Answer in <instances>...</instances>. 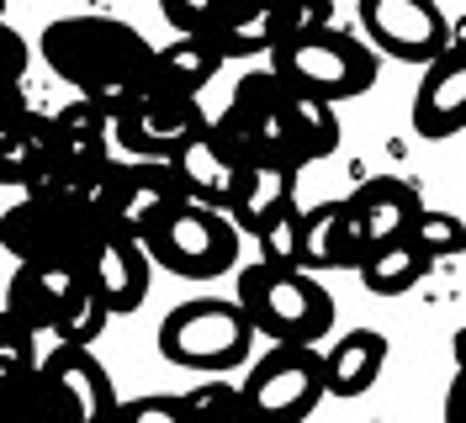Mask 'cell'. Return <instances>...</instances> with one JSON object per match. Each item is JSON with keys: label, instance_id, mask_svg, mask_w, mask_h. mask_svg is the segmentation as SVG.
<instances>
[{"label": "cell", "instance_id": "obj_18", "mask_svg": "<svg viewBox=\"0 0 466 423\" xmlns=\"http://www.w3.org/2000/svg\"><path fill=\"white\" fill-rule=\"evenodd\" d=\"M297 175H302V169L276 165V159H255V165L238 169L233 196H228V206H223V217L238 227V238H244V233H255L265 217H276L281 206L297 201Z\"/></svg>", "mask_w": 466, "mask_h": 423}, {"label": "cell", "instance_id": "obj_20", "mask_svg": "<svg viewBox=\"0 0 466 423\" xmlns=\"http://www.w3.org/2000/svg\"><path fill=\"white\" fill-rule=\"evenodd\" d=\"M276 116H281V127H287V148H291V165L297 169L319 165V159H329V154L339 148V116H334V106L287 90V96L276 101Z\"/></svg>", "mask_w": 466, "mask_h": 423}, {"label": "cell", "instance_id": "obj_1", "mask_svg": "<svg viewBox=\"0 0 466 423\" xmlns=\"http://www.w3.org/2000/svg\"><path fill=\"white\" fill-rule=\"evenodd\" d=\"M148 54L154 48L144 32L116 16H64L43 27V64L75 85L80 101H90L106 122L144 101H170L148 69Z\"/></svg>", "mask_w": 466, "mask_h": 423}, {"label": "cell", "instance_id": "obj_23", "mask_svg": "<svg viewBox=\"0 0 466 423\" xmlns=\"http://www.w3.org/2000/svg\"><path fill=\"white\" fill-rule=\"evenodd\" d=\"M424 270H430V259L413 249L408 238L403 244H381V249H371L355 265V276H360V286L371 297H403V291H413L424 281Z\"/></svg>", "mask_w": 466, "mask_h": 423}, {"label": "cell", "instance_id": "obj_14", "mask_svg": "<svg viewBox=\"0 0 466 423\" xmlns=\"http://www.w3.org/2000/svg\"><path fill=\"white\" fill-rule=\"evenodd\" d=\"M345 212H350V223H355V233H360L366 254H371L381 244H403L408 233H413V223H419V212H424V201H419V191L408 180L377 175V180H360L350 191Z\"/></svg>", "mask_w": 466, "mask_h": 423}, {"label": "cell", "instance_id": "obj_17", "mask_svg": "<svg viewBox=\"0 0 466 423\" xmlns=\"http://www.w3.org/2000/svg\"><path fill=\"white\" fill-rule=\"evenodd\" d=\"M387 366V334L377 328H350L334 344H319L323 397H366L381 381Z\"/></svg>", "mask_w": 466, "mask_h": 423}, {"label": "cell", "instance_id": "obj_6", "mask_svg": "<svg viewBox=\"0 0 466 423\" xmlns=\"http://www.w3.org/2000/svg\"><path fill=\"white\" fill-rule=\"evenodd\" d=\"M238 397H244L249 423H308L313 408L323 402L319 349L270 344L260 360L249 366V376L238 381Z\"/></svg>", "mask_w": 466, "mask_h": 423}, {"label": "cell", "instance_id": "obj_27", "mask_svg": "<svg viewBox=\"0 0 466 423\" xmlns=\"http://www.w3.org/2000/svg\"><path fill=\"white\" fill-rule=\"evenodd\" d=\"M408 244L435 265V259H445V254H461L466 223L456 217V212H430V206H424V212H419V223H413V233H408Z\"/></svg>", "mask_w": 466, "mask_h": 423}, {"label": "cell", "instance_id": "obj_10", "mask_svg": "<svg viewBox=\"0 0 466 423\" xmlns=\"http://www.w3.org/2000/svg\"><path fill=\"white\" fill-rule=\"evenodd\" d=\"M80 276H86V286L101 297V307L116 317V312L144 307L154 265H148V254H144L138 238H127V233H116V227H96L86 238V249H80Z\"/></svg>", "mask_w": 466, "mask_h": 423}, {"label": "cell", "instance_id": "obj_19", "mask_svg": "<svg viewBox=\"0 0 466 423\" xmlns=\"http://www.w3.org/2000/svg\"><path fill=\"white\" fill-rule=\"evenodd\" d=\"M170 169H175V180H180V191H186V201H202V206H212V212L228 206L238 165L228 159V148L212 138V122H207L202 138H191L180 154H175Z\"/></svg>", "mask_w": 466, "mask_h": 423}, {"label": "cell", "instance_id": "obj_5", "mask_svg": "<svg viewBox=\"0 0 466 423\" xmlns=\"http://www.w3.org/2000/svg\"><path fill=\"white\" fill-rule=\"evenodd\" d=\"M138 244H144L148 265L170 270L180 281H218L238 265V249H244L238 227L202 201H175Z\"/></svg>", "mask_w": 466, "mask_h": 423}, {"label": "cell", "instance_id": "obj_30", "mask_svg": "<svg viewBox=\"0 0 466 423\" xmlns=\"http://www.w3.org/2000/svg\"><path fill=\"white\" fill-rule=\"evenodd\" d=\"M27 64H32L27 37L0 16V85H22V80H27Z\"/></svg>", "mask_w": 466, "mask_h": 423}, {"label": "cell", "instance_id": "obj_12", "mask_svg": "<svg viewBox=\"0 0 466 423\" xmlns=\"http://www.w3.org/2000/svg\"><path fill=\"white\" fill-rule=\"evenodd\" d=\"M48 159H54L69 180L86 186L90 175H101L106 165H116V148H112V122L96 112L90 101H69L48 112Z\"/></svg>", "mask_w": 466, "mask_h": 423}, {"label": "cell", "instance_id": "obj_3", "mask_svg": "<svg viewBox=\"0 0 466 423\" xmlns=\"http://www.w3.org/2000/svg\"><path fill=\"white\" fill-rule=\"evenodd\" d=\"M238 312L249 317V328L276 344H302L319 349L334 334V297L323 281L302 270H276V265H244L238 270Z\"/></svg>", "mask_w": 466, "mask_h": 423}, {"label": "cell", "instance_id": "obj_22", "mask_svg": "<svg viewBox=\"0 0 466 423\" xmlns=\"http://www.w3.org/2000/svg\"><path fill=\"white\" fill-rule=\"evenodd\" d=\"M48 154V112H22L0 122V186H27V175Z\"/></svg>", "mask_w": 466, "mask_h": 423}, {"label": "cell", "instance_id": "obj_7", "mask_svg": "<svg viewBox=\"0 0 466 423\" xmlns=\"http://www.w3.org/2000/svg\"><path fill=\"white\" fill-rule=\"evenodd\" d=\"M96 223L80 201H16L0 212V249L16 254V265H80V249L96 233Z\"/></svg>", "mask_w": 466, "mask_h": 423}, {"label": "cell", "instance_id": "obj_2", "mask_svg": "<svg viewBox=\"0 0 466 423\" xmlns=\"http://www.w3.org/2000/svg\"><path fill=\"white\" fill-rule=\"evenodd\" d=\"M265 58H270L265 69L287 85L291 96H308V101H323V106L355 101L377 85V54L360 37L339 32L334 22L276 43Z\"/></svg>", "mask_w": 466, "mask_h": 423}, {"label": "cell", "instance_id": "obj_21", "mask_svg": "<svg viewBox=\"0 0 466 423\" xmlns=\"http://www.w3.org/2000/svg\"><path fill=\"white\" fill-rule=\"evenodd\" d=\"M148 69H154V80H159V90H165L170 101H197L207 85L218 80L223 58L212 54L207 43L175 37V43H165V48H154V54H148Z\"/></svg>", "mask_w": 466, "mask_h": 423}, {"label": "cell", "instance_id": "obj_33", "mask_svg": "<svg viewBox=\"0 0 466 423\" xmlns=\"http://www.w3.org/2000/svg\"><path fill=\"white\" fill-rule=\"evenodd\" d=\"M0 317H5V312H0Z\"/></svg>", "mask_w": 466, "mask_h": 423}, {"label": "cell", "instance_id": "obj_29", "mask_svg": "<svg viewBox=\"0 0 466 423\" xmlns=\"http://www.w3.org/2000/svg\"><path fill=\"white\" fill-rule=\"evenodd\" d=\"M112 423H191L180 397H165V392H148V397H127L116 402V418Z\"/></svg>", "mask_w": 466, "mask_h": 423}, {"label": "cell", "instance_id": "obj_11", "mask_svg": "<svg viewBox=\"0 0 466 423\" xmlns=\"http://www.w3.org/2000/svg\"><path fill=\"white\" fill-rule=\"evenodd\" d=\"M80 265H16V276H11V286H5V317L22 328V334L48 355L54 349V323L58 312H64V302L80 291Z\"/></svg>", "mask_w": 466, "mask_h": 423}, {"label": "cell", "instance_id": "obj_8", "mask_svg": "<svg viewBox=\"0 0 466 423\" xmlns=\"http://www.w3.org/2000/svg\"><path fill=\"white\" fill-rule=\"evenodd\" d=\"M360 27H366L371 54H387L398 64H419V69H430L456 43L445 11L430 5V0H360Z\"/></svg>", "mask_w": 466, "mask_h": 423}, {"label": "cell", "instance_id": "obj_31", "mask_svg": "<svg viewBox=\"0 0 466 423\" xmlns=\"http://www.w3.org/2000/svg\"><path fill=\"white\" fill-rule=\"evenodd\" d=\"M27 112V90L22 85H0V122L5 116H22Z\"/></svg>", "mask_w": 466, "mask_h": 423}, {"label": "cell", "instance_id": "obj_25", "mask_svg": "<svg viewBox=\"0 0 466 423\" xmlns=\"http://www.w3.org/2000/svg\"><path fill=\"white\" fill-rule=\"evenodd\" d=\"M249 238H255V249H260V259H255V265L297 270V249H302V212H297V201H291V206H281L276 217H265Z\"/></svg>", "mask_w": 466, "mask_h": 423}, {"label": "cell", "instance_id": "obj_26", "mask_svg": "<svg viewBox=\"0 0 466 423\" xmlns=\"http://www.w3.org/2000/svg\"><path fill=\"white\" fill-rule=\"evenodd\" d=\"M186 418L191 423H223V418H249L244 413V397H238V381H197L191 392H175Z\"/></svg>", "mask_w": 466, "mask_h": 423}, {"label": "cell", "instance_id": "obj_24", "mask_svg": "<svg viewBox=\"0 0 466 423\" xmlns=\"http://www.w3.org/2000/svg\"><path fill=\"white\" fill-rule=\"evenodd\" d=\"M106 323H112V312L101 307V297L80 281V291L64 302V312H58V323H54V349H90Z\"/></svg>", "mask_w": 466, "mask_h": 423}, {"label": "cell", "instance_id": "obj_13", "mask_svg": "<svg viewBox=\"0 0 466 423\" xmlns=\"http://www.w3.org/2000/svg\"><path fill=\"white\" fill-rule=\"evenodd\" d=\"M37 370L54 381L58 402H64V423H112L116 402L122 397L112 392V376L106 366L90 355V349H48Z\"/></svg>", "mask_w": 466, "mask_h": 423}, {"label": "cell", "instance_id": "obj_16", "mask_svg": "<svg viewBox=\"0 0 466 423\" xmlns=\"http://www.w3.org/2000/svg\"><path fill=\"white\" fill-rule=\"evenodd\" d=\"M366 259V244L350 223L345 196L339 201H319L302 212V249H297V270L319 281L323 270H355Z\"/></svg>", "mask_w": 466, "mask_h": 423}, {"label": "cell", "instance_id": "obj_15", "mask_svg": "<svg viewBox=\"0 0 466 423\" xmlns=\"http://www.w3.org/2000/svg\"><path fill=\"white\" fill-rule=\"evenodd\" d=\"M461 122H466V54L461 43H451L413 90V133L419 138H456Z\"/></svg>", "mask_w": 466, "mask_h": 423}, {"label": "cell", "instance_id": "obj_9", "mask_svg": "<svg viewBox=\"0 0 466 423\" xmlns=\"http://www.w3.org/2000/svg\"><path fill=\"white\" fill-rule=\"evenodd\" d=\"M212 116L202 101H144L133 112L112 116V148L116 159H144V165H170L191 138H202Z\"/></svg>", "mask_w": 466, "mask_h": 423}, {"label": "cell", "instance_id": "obj_28", "mask_svg": "<svg viewBox=\"0 0 466 423\" xmlns=\"http://www.w3.org/2000/svg\"><path fill=\"white\" fill-rule=\"evenodd\" d=\"M5 423H64V402H58L54 381L43 370H32L27 381H22V392L11 402V418Z\"/></svg>", "mask_w": 466, "mask_h": 423}, {"label": "cell", "instance_id": "obj_32", "mask_svg": "<svg viewBox=\"0 0 466 423\" xmlns=\"http://www.w3.org/2000/svg\"><path fill=\"white\" fill-rule=\"evenodd\" d=\"M223 423H249V418H223Z\"/></svg>", "mask_w": 466, "mask_h": 423}, {"label": "cell", "instance_id": "obj_4", "mask_svg": "<svg viewBox=\"0 0 466 423\" xmlns=\"http://www.w3.org/2000/svg\"><path fill=\"white\" fill-rule=\"evenodd\" d=\"M159 355L180 370H202V376H223V370L249 366L255 355V328L238 312L233 297H197L165 312L159 323Z\"/></svg>", "mask_w": 466, "mask_h": 423}]
</instances>
